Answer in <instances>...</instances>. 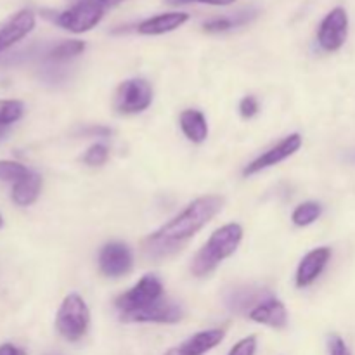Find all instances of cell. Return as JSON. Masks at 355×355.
Masks as SVG:
<instances>
[{
	"label": "cell",
	"instance_id": "obj_1",
	"mask_svg": "<svg viewBox=\"0 0 355 355\" xmlns=\"http://www.w3.org/2000/svg\"><path fill=\"white\" fill-rule=\"evenodd\" d=\"M224 207V198L207 194L187 205L177 217L144 239L142 250L153 260H163L179 252L180 245L201 231Z\"/></svg>",
	"mask_w": 355,
	"mask_h": 355
},
{
	"label": "cell",
	"instance_id": "obj_2",
	"mask_svg": "<svg viewBox=\"0 0 355 355\" xmlns=\"http://www.w3.org/2000/svg\"><path fill=\"white\" fill-rule=\"evenodd\" d=\"M243 241V227L236 222L222 225L220 229L210 236L203 248L194 255L191 262V272L196 277L208 276L217 269L218 263L224 262L231 255H234Z\"/></svg>",
	"mask_w": 355,
	"mask_h": 355
},
{
	"label": "cell",
	"instance_id": "obj_3",
	"mask_svg": "<svg viewBox=\"0 0 355 355\" xmlns=\"http://www.w3.org/2000/svg\"><path fill=\"white\" fill-rule=\"evenodd\" d=\"M90 326V311L80 295L71 293L62 300L55 315V329L66 342L76 343L87 335Z\"/></svg>",
	"mask_w": 355,
	"mask_h": 355
},
{
	"label": "cell",
	"instance_id": "obj_4",
	"mask_svg": "<svg viewBox=\"0 0 355 355\" xmlns=\"http://www.w3.org/2000/svg\"><path fill=\"white\" fill-rule=\"evenodd\" d=\"M104 12L106 7L99 0H78L69 9L54 14L52 21L71 33H85L101 23Z\"/></svg>",
	"mask_w": 355,
	"mask_h": 355
},
{
	"label": "cell",
	"instance_id": "obj_5",
	"mask_svg": "<svg viewBox=\"0 0 355 355\" xmlns=\"http://www.w3.org/2000/svg\"><path fill=\"white\" fill-rule=\"evenodd\" d=\"M163 297H165V290H163V283L159 281V277L155 274H146L137 281L135 286L121 293L114 300V305L120 314H128V312L141 311Z\"/></svg>",
	"mask_w": 355,
	"mask_h": 355
},
{
	"label": "cell",
	"instance_id": "obj_6",
	"mask_svg": "<svg viewBox=\"0 0 355 355\" xmlns=\"http://www.w3.org/2000/svg\"><path fill=\"white\" fill-rule=\"evenodd\" d=\"M153 103V87L144 78H128L114 92V110L120 114H139Z\"/></svg>",
	"mask_w": 355,
	"mask_h": 355
},
{
	"label": "cell",
	"instance_id": "obj_7",
	"mask_svg": "<svg viewBox=\"0 0 355 355\" xmlns=\"http://www.w3.org/2000/svg\"><path fill=\"white\" fill-rule=\"evenodd\" d=\"M349 37V14L343 7H335L326 14L318 30V44L322 51L336 52Z\"/></svg>",
	"mask_w": 355,
	"mask_h": 355
},
{
	"label": "cell",
	"instance_id": "obj_8",
	"mask_svg": "<svg viewBox=\"0 0 355 355\" xmlns=\"http://www.w3.org/2000/svg\"><path fill=\"white\" fill-rule=\"evenodd\" d=\"M184 309L177 302L163 297L141 311L120 314L121 322H155V324H175L182 321Z\"/></svg>",
	"mask_w": 355,
	"mask_h": 355
},
{
	"label": "cell",
	"instance_id": "obj_9",
	"mask_svg": "<svg viewBox=\"0 0 355 355\" xmlns=\"http://www.w3.org/2000/svg\"><path fill=\"white\" fill-rule=\"evenodd\" d=\"M302 142H304V139H302L300 134H297V132H295V134H290L288 137H284L283 141L277 142L276 146L267 149V151L263 153V155H260L259 158H255L252 163H248V165L245 166V170H243V175L252 177L255 175V173L262 172V170L279 165L281 162H284V159H288L290 156H293L295 153L302 148Z\"/></svg>",
	"mask_w": 355,
	"mask_h": 355
},
{
	"label": "cell",
	"instance_id": "obj_10",
	"mask_svg": "<svg viewBox=\"0 0 355 355\" xmlns=\"http://www.w3.org/2000/svg\"><path fill=\"white\" fill-rule=\"evenodd\" d=\"M97 262H99V269L104 276L116 279V277L130 272L132 266H134V257L125 243L113 241L101 248Z\"/></svg>",
	"mask_w": 355,
	"mask_h": 355
},
{
	"label": "cell",
	"instance_id": "obj_11",
	"mask_svg": "<svg viewBox=\"0 0 355 355\" xmlns=\"http://www.w3.org/2000/svg\"><path fill=\"white\" fill-rule=\"evenodd\" d=\"M35 23L37 19H35L33 10L23 9L10 16L3 24H0V52L7 51L14 44L23 40L28 33H31Z\"/></svg>",
	"mask_w": 355,
	"mask_h": 355
},
{
	"label": "cell",
	"instance_id": "obj_12",
	"mask_svg": "<svg viewBox=\"0 0 355 355\" xmlns=\"http://www.w3.org/2000/svg\"><path fill=\"white\" fill-rule=\"evenodd\" d=\"M329 259H331V250L328 246H321L312 252H309L304 259L300 260L297 269V276H295V283L298 288H307L318 279L322 274V270L328 266Z\"/></svg>",
	"mask_w": 355,
	"mask_h": 355
},
{
	"label": "cell",
	"instance_id": "obj_13",
	"mask_svg": "<svg viewBox=\"0 0 355 355\" xmlns=\"http://www.w3.org/2000/svg\"><path fill=\"white\" fill-rule=\"evenodd\" d=\"M248 319L272 329H284L288 326V311L283 302L269 297L248 312Z\"/></svg>",
	"mask_w": 355,
	"mask_h": 355
},
{
	"label": "cell",
	"instance_id": "obj_14",
	"mask_svg": "<svg viewBox=\"0 0 355 355\" xmlns=\"http://www.w3.org/2000/svg\"><path fill=\"white\" fill-rule=\"evenodd\" d=\"M270 295L266 290H260L255 286H239L229 291L225 295V305L229 311L236 312V314H246L252 311L253 307L260 304L262 300L269 298Z\"/></svg>",
	"mask_w": 355,
	"mask_h": 355
},
{
	"label": "cell",
	"instance_id": "obj_15",
	"mask_svg": "<svg viewBox=\"0 0 355 355\" xmlns=\"http://www.w3.org/2000/svg\"><path fill=\"white\" fill-rule=\"evenodd\" d=\"M189 14L186 12H165L153 16L149 19H144L137 24V33L146 35V37H155V35H165L170 31L177 30L187 23Z\"/></svg>",
	"mask_w": 355,
	"mask_h": 355
},
{
	"label": "cell",
	"instance_id": "obj_16",
	"mask_svg": "<svg viewBox=\"0 0 355 355\" xmlns=\"http://www.w3.org/2000/svg\"><path fill=\"white\" fill-rule=\"evenodd\" d=\"M225 338V331L220 328L205 329V331L196 333L191 338H187L182 345L179 347L184 355H205L215 347L220 345Z\"/></svg>",
	"mask_w": 355,
	"mask_h": 355
},
{
	"label": "cell",
	"instance_id": "obj_17",
	"mask_svg": "<svg viewBox=\"0 0 355 355\" xmlns=\"http://www.w3.org/2000/svg\"><path fill=\"white\" fill-rule=\"evenodd\" d=\"M182 134L194 144H201L208 137L207 116L200 110H184L179 118Z\"/></svg>",
	"mask_w": 355,
	"mask_h": 355
},
{
	"label": "cell",
	"instance_id": "obj_18",
	"mask_svg": "<svg viewBox=\"0 0 355 355\" xmlns=\"http://www.w3.org/2000/svg\"><path fill=\"white\" fill-rule=\"evenodd\" d=\"M42 191V177L38 173L31 172L30 175L21 179L19 182H16L12 186V193H10V198H12L14 203L17 207H30L35 201L38 200Z\"/></svg>",
	"mask_w": 355,
	"mask_h": 355
},
{
	"label": "cell",
	"instance_id": "obj_19",
	"mask_svg": "<svg viewBox=\"0 0 355 355\" xmlns=\"http://www.w3.org/2000/svg\"><path fill=\"white\" fill-rule=\"evenodd\" d=\"M255 10H250V12L243 10V12L236 14L234 17H217V19H211L208 23H205L203 30L207 33H222V31H227L231 28L239 26V24L248 23L252 17H255Z\"/></svg>",
	"mask_w": 355,
	"mask_h": 355
},
{
	"label": "cell",
	"instance_id": "obj_20",
	"mask_svg": "<svg viewBox=\"0 0 355 355\" xmlns=\"http://www.w3.org/2000/svg\"><path fill=\"white\" fill-rule=\"evenodd\" d=\"M322 215V205L318 201H305V203L298 205L291 214V220L297 227H307V225L314 224L319 217Z\"/></svg>",
	"mask_w": 355,
	"mask_h": 355
},
{
	"label": "cell",
	"instance_id": "obj_21",
	"mask_svg": "<svg viewBox=\"0 0 355 355\" xmlns=\"http://www.w3.org/2000/svg\"><path fill=\"white\" fill-rule=\"evenodd\" d=\"M85 51V42L82 40H66L55 45L51 52H49V61L51 62H64L73 58H78Z\"/></svg>",
	"mask_w": 355,
	"mask_h": 355
},
{
	"label": "cell",
	"instance_id": "obj_22",
	"mask_svg": "<svg viewBox=\"0 0 355 355\" xmlns=\"http://www.w3.org/2000/svg\"><path fill=\"white\" fill-rule=\"evenodd\" d=\"M24 104L16 99H2L0 101V127H7L23 118Z\"/></svg>",
	"mask_w": 355,
	"mask_h": 355
},
{
	"label": "cell",
	"instance_id": "obj_23",
	"mask_svg": "<svg viewBox=\"0 0 355 355\" xmlns=\"http://www.w3.org/2000/svg\"><path fill=\"white\" fill-rule=\"evenodd\" d=\"M30 173L31 170L23 163L12 162V159H0V180L16 184L21 179L30 175Z\"/></svg>",
	"mask_w": 355,
	"mask_h": 355
},
{
	"label": "cell",
	"instance_id": "obj_24",
	"mask_svg": "<svg viewBox=\"0 0 355 355\" xmlns=\"http://www.w3.org/2000/svg\"><path fill=\"white\" fill-rule=\"evenodd\" d=\"M110 158V149L107 146L96 142V144L90 146L85 151V155L82 156V162L89 166H103L104 163Z\"/></svg>",
	"mask_w": 355,
	"mask_h": 355
},
{
	"label": "cell",
	"instance_id": "obj_25",
	"mask_svg": "<svg viewBox=\"0 0 355 355\" xmlns=\"http://www.w3.org/2000/svg\"><path fill=\"white\" fill-rule=\"evenodd\" d=\"M257 354V336H246L239 340L227 355H255Z\"/></svg>",
	"mask_w": 355,
	"mask_h": 355
},
{
	"label": "cell",
	"instance_id": "obj_26",
	"mask_svg": "<svg viewBox=\"0 0 355 355\" xmlns=\"http://www.w3.org/2000/svg\"><path fill=\"white\" fill-rule=\"evenodd\" d=\"M259 110H260V104L259 101H257V97L253 96L243 97L241 103H239V113H241V116L246 118V120L255 116V114L259 113Z\"/></svg>",
	"mask_w": 355,
	"mask_h": 355
},
{
	"label": "cell",
	"instance_id": "obj_27",
	"mask_svg": "<svg viewBox=\"0 0 355 355\" xmlns=\"http://www.w3.org/2000/svg\"><path fill=\"white\" fill-rule=\"evenodd\" d=\"M328 347H329V355H352V352L349 350V347H347V343L343 342L342 336L338 335L329 336Z\"/></svg>",
	"mask_w": 355,
	"mask_h": 355
},
{
	"label": "cell",
	"instance_id": "obj_28",
	"mask_svg": "<svg viewBox=\"0 0 355 355\" xmlns=\"http://www.w3.org/2000/svg\"><path fill=\"white\" fill-rule=\"evenodd\" d=\"M236 0H166L170 6H184V3H208V6H231Z\"/></svg>",
	"mask_w": 355,
	"mask_h": 355
},
{
	"label": "cell",
	"instance_id": "obj_29",
	"mask_svg": "<svg viewBox=\"0 0 355 355\" xmlns=\"http://www.w3.org/2000/svg\"><path fill=\"white\" fill-rule=\"evenodd\" d=\"M0 355H24V352L12 343H3L0 345Z\"/></svg>",
	"mask_w": 355,
	"mask_h": 355
},
{
	"label": "cell",
	"instance_id": "obj_30",
	"mask_svg": "<svg viewBox=\"0 0 355 355\" xmlns=\"http://www.w3.org/2000/svg\"><path fill=\"white\" fill-rule=\"evenodd\" d=\"M99 2L103 3V6L106 7V9H110V7H114V6H118V3L125 2V0H99Z\"/></svg>",
	"mask_w": 355,
	"mask_h": 355
},
{
	"label": "cell",
	"instance_id": "obj_31",
	"mask_svg": "<svg viewBox=\"0 0 355 355\" xmlns=\"http://www.w3.org/2000/svg\"><path fill=\"white\" fill-rule=\"evenodd\" d=\"M165 355H184L182 350L179 349V347H175V349H170L168 352H165Z\"/></svg>",
	"mask_w": 355,
	"mask_h": 355
},
{
	"label": "cell",
	"instance_id": "obj_32",
	"mask_svg": "<svg viewBox=\"0 0 355 355\" xmlns=\"http://www.w3.org/2000/svg\"><path fill=\"white\" fill-rule=\"evenodd\" d=\"M3 227V218H2V215H0V229Z\"/></svg>",
	"mask_w": 355,
	"mask_h": 355
},
{
	"label": "cell",
	"instance_id": "obj_33",
	"mask_svg": "<svg viewBox=\"0 0 355 355\" xmlns=\"http://www.w3.org/2000/svg\"><path fill=\"white\" fill-rule=\"evenodd\" d=\"M3 137V130H2V127H0V139Z\"/></svg>",
	"mask_w": 355,
	"mask_h": 355
}]
</instances>
